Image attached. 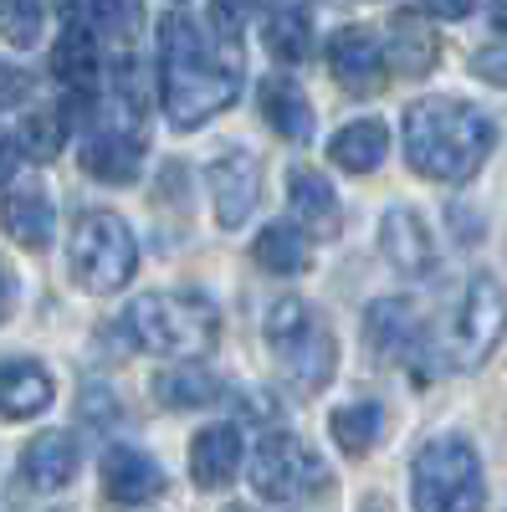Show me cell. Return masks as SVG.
Returning <instances> with one entry per match:
<instances>
[{"mask_svg":"<svg viewBox=\"0 0 507 512\" xmlns=\"http://www.w3.org/2000/svg\"><path fill=\"white\" fill-rule=\"evenodd\" d=\"M241 93V41L236 31H200L190 16L159 21V98L175 128H200L231 108Z\"/></svg>","mask_w":507,"mask_h":512,"instance_id":"1","label":"cell"},{"mask_svg":"<svg viewBox=\"0 0 507 512\" xmlns=\"http://www.w3.org/2000/svg\"><path fill=\"white\" fill-rule=\"evenodd\" d=\"M497 144V128L482 108L461 98H420L405 108V159L415 175L441 185H467Z\"/></svg>","mask_w":507,"mask_h":512,"instance_id":"2","label":"cell"},{"mask_svg":"<svg viewBox=\"0 0 507 512\" xmlns=\"http://www.w3.org/2000/svg\"><path fill=\"white\" fill-rule=\"evenodd\" d=\"M123 333L149 354L200 359V354L216 349L221 313L200 292H144L139 303H129V313H123Z\"/></svg>","mask_w":507,"mask_h":512,"instance_id":"3","label":"cell"},{"mask_svg":"<svg viewBox=\"0 0 507 512\" xmlns=\"http://www.w3.org/2000/svg\"><path fill=\"white\" fill-rule=\"evenodd\" d=\"M262 338H267V349H272V359L287 374L292 390L313 395V390H323V384L333 379V364H338L333 333L318 318V308L303 303V297H277V303H267Z\"/></svg>","mask_w":507,"mask_h":512,"instance_id":"4","label":"cell"},{"mask_svg":"<svg viewBox=\"0 0 507 512\" xmlns=\"http://www.w3.org/2000/svg\"><path fill=\"white\" fill-rule=\"evenodd\" d=\"M410 502L420 512H477L487 502L482 456L467 436H436L410 461Z\"/></svg>","mask_w":507,"mask_h":512,"instance_id":"5","label":"cell"},{"mask_svg":"<svg viewBox=\"0 0 507 512\" xmlns=\"http://www.w3.org/2000/svg\"><path fill=\"white\" fill-rule=\"evenodd\" d=\"M67 267L77 277L82 292H123L139 267V241L129 231V221L113 216V210H88L77 216L72 226V241H67Z\"/></svg>","mask_w":507,"mask_h":512,"instance_id":"6","label":"cell"},{"mask_svg":"<svg viewBox=\"0 0 507 512\" xmlns=\"http://www.w3.org/2000/svg\"><path fill=\"white\" fill-rule=\"evenodd\" d=\"M251 487L267 502H308L333 487V466L298 436H272L251 461Z\"/></svg>","mask_w":507,"mask_h":512,"instance_id":"7","label":"cell"},{"mask_svg":"<svg viewBox=\"0 0 507 512\" xmlns=\"http://www.w3.org/2000/svg\"><path fill=\"white\" fill-rule=\"evenodd\" d=\"M507 333V292L497 277H472L467 297L456 308L451 323V364L456 369H477Z\"/></svg>","mask_w":507,"mask_h":512,"instance_id":"8","label":"cell"},{"mask_svg":"<svg viewBox=\"0 0 507 512\" xmlns=\"http://www.w3.org/2000/svg\"><path fill=\"white\" fill-rule=\"evenodd\" d=\"M205 180H210V200H216V221L226 231H241L262 200V159L231 144L205 164Z\"/></svg>","mask_w":507,"mask_h":512,"instance_id":"9","label":"cell"},{"mask_svg":"<svg viewBox=\"0 0 507 512\" xmlns=\"http://www.w3.org/2000/svg\"><path fill=\"white\" fill-rule=\"evenodd\" d=\"M379 246H385L390 267L405 277H436L441 256H436V236L426 226V216L410 205H390L385 221H379Z\"/></svg>","mask_w":507,"mask_h":512,"instance_id":"10","label":"cell"},{"mask_svg":"<svg viewBox=\"0 0 507 512\" xmlns=\"http://www.w3.org/2000/svg\"><path fill=\"white\" fill-rule=\"evenodd\" d=\"M98 472H103V492H108L113 502H123V507L154 502V497H164V487H169L164 466H159L149 451H139V446H108Z\"/></svg>","mask_w":507,"mask_h":512,"instance_id":"11","label":"cell"},{"mask_svg":"<svg viewBox=\"0 0 507 512\" xmlns=\"http://www.w3.org/2000/svg\"><path fill=\"white\" fill-rule=\"evenodd\" d=\"M241 456H246V441L231 420H216V425H205V431L190 441V477L200 492H221L236 482L241 472Z\"/></svg>","mask_w":507,"mask_h":512,"instance_id":"12","label":"cell"},{"mask_svg":"<svg viewBox=\"0 0 507 512\" xmlns=\"http://www.w3.org/2000/svg\"><path fill=\"white\" fill-rule=\"evenodd\" d=\"M420 338V303L415 297H379L364 313V349L374 359H400Z\"/></svg>","mask_w":507,"mask_h":512,"instance_id":"13","label":"cell"},{"mask_svg":"<svg viewBox=\"0 0 507 512\" xmlns=\"http://www.w3.org/2000/svg\"><path fill=\"white\" fill-rule=\"evenodd\" d=\"M385 47H379V36L369 26H338L333 41H328V72L344 82V88L364 93L379 82V67H385Z\"/></svg>","mask_w":507,"mask_h":512,"instance_id":"14","label":"cell"},{"mask_svg":"<svg viewBox=\"0 0 507 512\" xmlns=\"http://www.w3.org/2000/svg\"><path fill=\"white\" fill-rule=\"evenodd\" d=\"M77 466H82V451L72 436L62 431H47L26 446V461H21V477L31 492H62L77 482Z\"/></svg>","mask_w":507,"mask_h":512,"instance_id":"15","label":"cell"},{"mask_svg":"<svg viewBox=\"0 0 507 512\" xmlns=\"http://www.w3.org/2000/svg\"><path fill=\"white\" fill-rule=\"evenodd\" d=\"M52 72H57V82L62 88H72V98L82 93L88 98L93 88H98V72H103V52H98V36L82 26V21H72L62 36H57V52H52Z\"/></svg>","mask_w":507,"mask_h":512,"instance_id":"16","label":"cell"},{"mask_svg":"<svg viewBox=\"0 0 507 512\" xmlns=\"http://www.w3.org/2000/svg\"><path fill=\"white\" fill-rule=\"evenodd\" d=\"M52 405V374L36 359H6L0 364V415L31 420Z\"/></svg>","mask_w":507,"mask_h":512,"instance_id":"17","label":"cell"},{"mask_svg":"<svg viewBox=\"0 0 507 512\" xmlns=\"http://www.w3.org/2000/svg\"><path fill=\"white\" fill-rule=\"evenodd\" d=\"M139 164H144V139L118 134V128H103V134L82 144V169L103 185H129L139 175Z\"/></svg>","mask_w":507,"mask_h":512,"instance_id":"18","label":"cell"},{"mask_svg":"<svg viewBox=\"0 0 507 512\" xmlns=\"http://www.w3.org/2000/svg\"><path fill=\"white\" fill-rule=\"evenodd\" d=\"M385 57L400 77H426L436 62H441V41L436 31L426 26V16H395L390 21V41H385Z\"/></svg>","mask_w":507,"mask_h":512,"instance_id":"19","label":"cell"},{"mask_svg":"<svg viewBox=\"0 0 507 512\" xmlns=\"http://www.w3.org/2000/svg\"><path fill=\"white\" fill-rule=\"evenodd\" d=\"M257 108H262V118L272 123V134H282L287 144H308V139H313V108H308L303 88H292L287 77L262 82Z\"/></svg>","mask_w":507,"mask_h":512,"instance_id":"20","label":"cell"},{"mask_svg":"<svg viewBox=\"0 0 507 512\" xmlns=\"http://www.w3.org/2000/svg\"><path fill=\"white\" fill-rule=\"evenodd\" d=\"M251 256L272 272V277H298L313 267V241L303 226H292V221H272L262 226V236L251 241Z\"/></svg>","mask_w":507,"mask_h":512,"instance_id":"21","label":"cell"},{"mask_svg":"<svg viewBox=\"0 0 507 512\" xmlns=\"http://www.w3.org/2000/svg\"><path fill=\"white\" fill-rule=\"evenodd\" d=\"M328 154H333V164L344 169V175H369V169L385 164L390 134H385V123L359 118V123H344V128H338L333 144H328Z\"/></svg>","mask_w":507,"mask_h":512,"instance_id":"22","label":"cell"},{"mask_svg":"<svg viewBox=\"0 0 507 512\" xmlns=\"http://www.w3.org/2000/svg\"><path fill=\"white\" fill-rule=\"evenodd\" d=\"M0 221H6V231L26 246V251H41L52 241V200L41 185H21L6 195V205H0Z\"/></svg>","mask_w":507,"mask_h":512,"instance_id":"23","label":"cell"},{"mask_svg":"<svg viewBox=\"0 0 507 512\" xmlns=\"http://www.w3.org/2000/svg\"><path fill=\"white\" fill-rule=\"evenodd\" d=\"M154 395L169 405V410H195V405H216L226 395V384L216 374H205L195 364H180V369H164L154 379Z\"/></svg>","mask_w":507,"mask_h":512,"instance_id":"24","label":"cell"},{"mask_svg":"<svg viewBox=\"0 0 507 512\" xmlns=\"http://www.w3.org/2000/svg\"><path fill=\"white\" fill-rule=\"evenodd\" d=\"M379 425H385V405L379 400H354V405H338L328 415V431L344 456H364L379 441Z\"/></svg>","mask_w":507,"mask_h":512,"instance_id":"25","label":"cell"},{"mask_svg":"<svg viewBox=\"0 0 507 512\" xmlns=\"http://www.w3.org/2000/svg\"><path fill=\"white\" fill-rule=\"evenodd\" d=\"M262 36H267V52H272L277 62H287V67H298V62L313 57V21H308L298 6H277V11H267Z\"/></svg>","mask_w":507,"mask_h":512,"instance_id":"26","label":"cell"},{"mask_svg":"<svg viewBox=\"0 0 507 512\" xmlns=\"http://www.w3.org/2000/svg\"><path fill=\"white\" fill-rule=\"evenodd\" d=\"M287 200H292V210H298L303 221H318V226L338 221V195H333V185L318 175L313 164H292L287 169Z\"/></svg>","mask_w":507,"mask_h":512,"instance_id":"27","label":"cell"},{"mask_svg":"<svg viewBox=\"0 0 507 512\" xmlns=\"http://www.w3.org/2000/svg\"><path fill=\"white\" fill-rule=\"evenodd\" d=\"M16 139H21L26 159L47 164V159H57V154H62V144H67V118H62L57 108L26 113V118H21V128H16Z\"/></svg>","mask_w":507,"mask_h":512,"instance_id":"28","label":"cell"},{"mask_svg":"<svg viewBox=\"0 0 507 512\" xmlns=\"http://www.w3.org/2000/svg\"><path fill=\"white\" fill-rule=\"evenodd\" d=\"M41 26H47V6H41V0H0V36H6L16 52L36 47Z\"/></svg>","mask_w":507,"mask_h":512,"instance_id":"29","label":"cell"},{"mask_svg":"<svg viewBox=\"0 0 507 512\" xmlns=\"http://www.w3.org/2000/svg\"><path fill=\"white\" fill-rule=\"evenodd\" d=\"M139 16V6L134 0H72V21H82L88 31H123Z\"/></svg>","mask_w":507,"mask_h":512,"instance_id":"30","label":"cell"},{"mask_svg":"<svg viewBox=\"0 0 507 512\" xmlns=\"http://www.w3.org/2000/svg\"><path fill=\"white\" fill-rule=\"evenodd\" d=\"M472 72L487 77V82H507V41H497V47H482L472 57Z\"/></svg>","mask_w":507,"mask_h":512,"instance_id":"31","label":"cell"},{"mask_svg":"<svg viewBox=\"0 0 507 512\" xmlns=\"http://www.w3.org/2000/svg\"><path fill=\"white\" fill-rule=\"evenodd\" d=\"M82 415L108 425V420L118 415V405H113V395H108V390H93V384H88V390H82Z\"/></svg>","mask_w":507,"mask_h":512,"instance_id":"32","label":"cell"},{"mask_svg":"<svg viewBox=\"0 0 507 512\" xmlns=\"http://www.w3.org/2000/svg\"><path fill=\"white\" fill-rule=\"evenodd\" d=\"M21 159H26L21 139H16V134H6V139H0V185H6V180L16 175V169H21Z\"/></svg>","mask_w":507,"mask_h":512,"instance_id":"33","label":"cell"},{"mask_svg":"<svg viewBox=\"0 0 507 512\" xmlns=\"http://www.w3.org/2000/svg\"><path fill=\"white\" fill-rule=\"evenodd\" d=\"M431 16H441V21H461V16H472V0H420Z\"/></svg>","mask_w":507,"mask_h":512,"instance_id":"34","label":"cell"},{"mask_svg":"<svg viewBox=\"0 0 507 512\" xmlns=\"http://www.w3.org/2000/svg\"><path fill=\"white\" fill-rule=\"evenodd\" d=\"M21 93H26V77H16L11 67H0V108H11Z\"/></svg>","mask_w":507,"mask_h":512,"instance_id":"35","label":"cell"},{"mask_svg":"<svg viewBox=\"0 0 507 512\" xmlns=\"http://www.w3.org/2000/svg\"><path fill=\"white\" fill-rule=\"evenodd\" d=\"M11 308H16V277H11L6 262H0V323L11 318Z\"/></svg>","mask_w":507,"mask_h":512,"instance_id":"36","label":"cell"}]
</instances>
